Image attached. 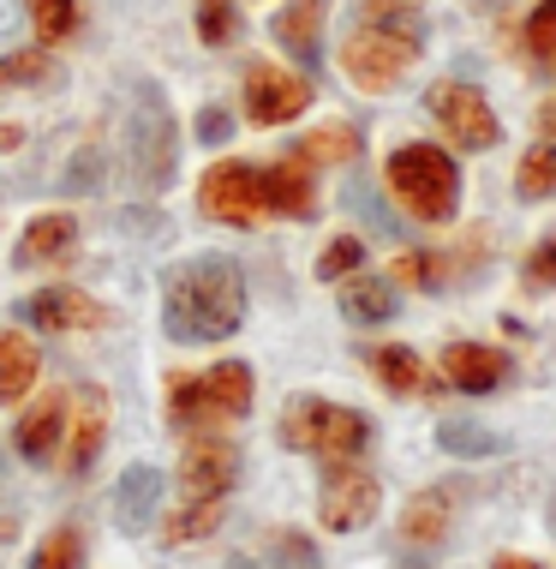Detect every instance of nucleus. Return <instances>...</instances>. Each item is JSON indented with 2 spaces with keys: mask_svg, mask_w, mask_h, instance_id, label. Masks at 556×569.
<instances>
[{
  "mask_svg": "<svg viewBox=\"0 0 556 569\" xmlns=\"http://www.w3.org/2000/svg\"><path fill=\"white\" fill-rule=\"evenodd\" d=\"M282 443L287 450H305V456H323V461H353L371 443V420L360 408L300 396V402H287V413H282Z\"/></svg>",
  "mask_w": 556,
  "mask_h": 569,
  "instance_id": "nucleus-3",
  "label": "nucleus"
},
{
  "mask_svg": "<svg viewBox=\"0 0 556 569\" xmlns=\"http://www.w3.org/2000/svg\"><path fill=\"white\" fill-rule=\"evenodd\" d=\"M19 138H24L19 127H0V150H12V144H19Z\"/></svg>",
  "mask_w": 556,
  "mask_h": 569,
  "instance_id": "nucleus-43",
  "label": "nucleus"
},
{
  "mask_svg": "<svg viewBox=\"0 0 556 569\" xmlns=\"http://www.w3.org/2000/svg\"><path fill=\"white\" fill-rule=\"evenodd\" d=\"M127 150H132V180L144 192H162L180 168V138H174V114H168L162 90H144L127 127Z\"/></svg>",
  "mask_w": 556,
  "mask_h": 569,
  "instance_id": "nucleus-6",
  "label": "nucleus"
},
{
  "mask_svg": "<svg viewBox=\"0 0 556 569\" xmlns=\"http://www.w3.org/2000/svg\"><path fill=\"white\" fill-rule=\"evenodd\" d=\"M353 150H360V132L335 120V127H317L312 138H300V144H293V157H300V162H347Z\"/></svg>",
  "mask_w": 556,
  "mask_h": 569,
  "instance_id": "nucleus-26",
  "label": "nucleus"
},
{
  "mask_svg": "<svg viewBox=\"0 0 556 569\" xmlns=\"http://www.w3.org/2000/svg\"><path fill=\"white\" fill-rule=\"evenodd\" d=\"M508 378V353L485 342H449L443 348V383L461 396H491Z\"/></svg>",
  "mask_w": 556,
  "mask_h": 569,
  "instance_id": "nucleus-12",
  "label": "nucleus"
},
{
  "mask_svg": "<svg viewBox=\"0 0 556 569\" xmlns=\"http://www.w3.org/2000/svg\"><path fill=\"white\" fill-rule=\"evenodd\" d=\"M24 318L37 325L42 336H60V330H102V306L79 295V288H42V295L24 300Z\"/></svg>",
  "mask_w": 556,
  "mask_h": 569,
  "instance_id": "nucleus-13",
  "label": "nucleus"
},
{
  "mask_svg": "<svg viewBox=\"0 0 556 569\" xmlns=\"http://www.w3.org/2000/svg\"><path fill=\"white\" fill-rule=\"evenodd\" d=\"M342 312L353 318V325H390V318L401 312L395 288L377 282V276H360V282L342 288Z\"/></svg>",
  "mask_w": 556,
  "mask_h": 569,
  "instance_id": "nucleus-22",
  "label": "nucleus"
},
{
  "mask_svg": "<svg viewBox=\"0 0 556 569\" xmlns=\"http://www.w3.org/2000/svg\"><path fill=\"white\" fill-rule=\"evenodd\" d=\"M234 0H198V37L210 42V49H222V42H234Z\"/></svg>",
  "mask_w": 556,
  "mask_h": 569,
  "instance_id": "nucleus-34",
  "label": "nucleus"
},
{
  "mask_svg": "<svg viewBox=\"0 0 556 569\" xmlns=\"http://www.w3.org/2000/svg\"><path fill=\"white\" fill-rule=\"evenodd\" d=\"M228 132H234V114H228V109H204V114H198V138H204V144H228Z\"/></svg>",
  "mask_w": 556,
  "mask_h": 569,
  "instance_id": "nucleus-39",
  "label": "nucleus"
},
{
  "mask_svg": "<svg viewBox=\"0 0 556 569\" xmlns=\"http://www.w3.org/2000/svg\"><path fill=\"white\" fill-rule=\"evenodd\" d=\"M252 408V366L222 360L204 378H174L168 383V420L174 426H204V420H240Z\"/></svg>",
  "mask_w": 556,
  "mask_h": 569,
  "instance_id": "nucleus-4",
  "label": "nucleus"
},
{
  "mask_svg": "<svg viewBox=\"0 0 556 569\" xmlns=\"http://www.w3.org/2000/svg\"><path fill=\"white\" fill-rule=\"evenodd\" d=\"M491 569H545V563H533V558H508V551H503V558L491 563Z\"/></svg>",
  "mask_w": 556,
  "mask_h": 569,
  "instance_id": "nucleus-42",
  "label": "nucleus"
},
{
  "mask_svg": "<svg viewBox=\"0 0 556 569\" xmlns=\"http://www.w3.org/2000/svg\"><path fill=\"white\" fill-rule=\"evenodd\" d=\"M102 432H108V402L102 390H79V426H72V443H67V468L84 473L102 450Z\"/></svg>",
  "mask_w": 556,
  "mask_h": 569,
  "instance_id": "nucleus-21",
  "label": "nucleus"
},
{
  "mask_svg": "<svg viewBox=\"0 0 556 569\" xmlns=\"http://www.w3.org/2000/svg\"><path fill=\"white\" fill-rule=\"evenodd\" d=\"M30 383H37V342L19 330H0V408L24 402Z\"/></svg>",
  "mask_w": 556,
  "mask_h": 569,
  "instance_id": "nucleus-20",
  "label": "nucleus"
},
{
  "mask_svg": "<svg viewBox=\"0 0 556 569\" xmlns=\"http://www.w3.org/2000/svg\"><path fill=\"white\" fill-rule=\"evenodd\" d=\"M323 19H330V0H287L270 19V37L282 42L287 54H300L305 67H317L323 54Z\"/></svg>",
  "mask_w": 556,
  "mask_h": 569,
  "instance_id": "nucleus-15",
  "label": "nucleus"
},
{
  "mask_svg": "<svg viewBox=\"0 0 556 569\" xmlns=\"http://www.w3.org/2000/svg\"><path fill=\"white\" fill-rule=\"evenodd\" d=\"M49 72H54V54H42V49H24V54L0 60V84H42Z\"/></svg>",
  "mask_w": 556,
  "mask_h": 569,
  "instance_id": "nucleus-35",
  "label": "nucleus"
},
{
  "mask_svg": "<svg viewBox=\"0 0 556 569\" xmlns=\"http://www.w3.org/2000/svg\"><path fill=\"white\" fill-rule=\"evenodd\" d=\"M79 563H84L79 528H54L49 540H42V551H37V563H30V569H79Z\"/></svg>",
  "mask_w": 556,
  "mask_h": 569,
  "instance_id": "nucleus-31",
  "label": "nucleus"
},
{
  "mask_svg": "<svg viewBox=\"0 0 556 569\" xmlns=\"http://www.w3.org/2000/svg\"><path fill=\"white\" fill-rule=\"evenodd\" d=\"M215 528H222V503H185V510L168 521L162 540L168 546H185V540H204V533H215Z\"/></svg>",
  "mask_w": 556,
  "mask_h": 569,
  "instance_id": "nucleus-30",
  "label": "nucleus"
},
{
  "mask_svg": "<svg viewBox=\"0 0 556 569\" xmlns=\"http://www.w3.org/2000/svg\"><path fill=\"white\" fill-rule=\"evenodd\" d=\"M234 480H240V450L228 438L198 432L192 443H185V456H180V491H185V503H222Z\"/></svg>",
  "mask_w": 556,
  "mask_h": 569,
  "instance_id": "nucleus-11",
  "label": "nucleus"
},
{
  "mask_svg": "<svg viewBox=\"0 0 556 569\" xmlns=\"http://www.w3.org/2000/svg\"><path fill=\"white\" fill-rule=\"evenodd\" d=\"M449 491L443 486H431V491H419V498L407 503V510H401V540L407 546H443V533H449Z\"/></svg>",
  "mask_w": 556,
  "mask_h": 569,
  "instance_id": "nucleus-19",
  "label": "nucleus"
},
{
  "mask_svg": "<svg viewBox=\"0 0 556 569\" xmlns=\"http://www.w3.org/2000/svg\"><path fill=\"white\" fill-rule=\"evenodd\" d=\"M383 491L371 480L365 468H353V461H330V473H323V498H317V516L330 533H353L365 528L371 516H377Z\"/></svg>",
  "mask_w": 556,
  "mask_h": 569,
  "instance_id": "nucleus-10",
  "label": "nucleus"
},
{
  "mask_svg": "<svg viewBox=\"0 0 556 569\" xmlns=\"http://www.w3.org/2000/svg\"><path fill=\"white\" fill-rule=\"evenodd\" d=\"M156 498H162V473L150 468V461L127 468V473H120V486H114V516H120V528H127V533H144L150 516H156Z\"/></svg>",
  "mask_w": 556,
  "mask_h": 569,
  "instance_id": "nucleus-16",
  "label": "nucleus"
},
{
  "mask_svg": "<svg viewBox=\"0 0 556 569\" xmlns=\"http://www.w3.org/2000/svg\"><path fill=\"white\" fill-rule=\"evenodd\" d=\"M120 228H127V234H168V222L162 217H144V210H127Z\"/></svg>",
  "mask_w": 556,
  "mask_h": 569,
  "instance_id": "nucleus-40",
  "label": "nucleus"
},
{
  "mask_svg": "<svg viewBox=\"0 0 556 569\" xmlns=\"http://www.w3.org/2000/svg\"><path fill=\"white\" fill-rule=\"evenodd\" d=\"M515 192L527 198V204H545V198H556V144H550V138H538L527 157H520Z\"/></svg>",
  "mask_w": 556,
  "mask_h": 569,
  "instance_id": "nucleus-23",
  "label": "nucleus"
},
{
  "mask_svg": "<svg viewBox=\"0 0 556 569\" xmlns=\"http://www.w3.org/2000/svg\"><path fill=\"white\" fill-rule=\"evenodd\" d=\"M245 318V282L228 258H198L168 276V306L162 325L174 342H222Z\"/></svg>",
  "mask_w": 556,
  "mask_h": 569,
  "instance_id": "nucleus-1",
  "label": "nucleus"
},
{
  "mask_svg": "<svg viewBox=\"0 0 556 569\" xmlns=\"http://www.w3.org/2000/svg\"><path fill=\"white\" fill-rule=\"evenodd\" d=\"M360 24H383V30L425 37V0H360Z\"/></svg>",
  "mask_w": 556,
  "mask_h": 569,
  "instance_id": "nucleus-25",
  "label": "nucleus"
},
{
  "mask_svg": "<svg viewBox=\"0 0 556 569\" xmlns=\"http://www.w3.org/2000/svg\"><path fill=\"white\" fill-rule=\"evenodd\" d=\"M449 270H455V252H401L395 258V282H413V288H437Z\"/></svg>",
  "mask_w": 556,
  "mask_h": 569,
  "instance_id": "nucleus-29",
  "label": "nucleus"
},
{
  "mask_svg": "<svg viewBox=\"0 0 556 569\" xmlns=\"http://www.w3.org/2000/svg\"><path fill=\"white\" fill-rule=\"evenodd\" d=\"M72 240H79V222H72L67 210H49V217H37L19 234V252H12V258H19L24 270L30 264H49V258H67L72 252Z\"/></svg>",
  "mask_w": 556,
  "mask_h": 569,
  "instance_id": "nucleus-18",
  "label": "nucleus"
},
{
  "mask_svg": "<svg viewBox=\"0 0 556 569\" xmlns=\"http://www.w3.org/2000/svg\"><path fill=\"white\" fill-rule=\"evenodd\" d=\"M60 432H67V402H60V396H42V402L19 420V432H12V438H19L24 461H54Z\"/></svg>",
  "mask_w": 556,
  "mask_h": 569,
  "instance_id": "nucleus-17",
  "label": "nucleus"
},
{
  "mask_svg": "<svg viewBox=\"0 0 556 569\" xmlns=\"http://www.w3.org/2000/svg\"><path fill=\"white\" fill-rule=\"evenodd\" d=\"M360 264H365V246L353 234H335L330 246H323V258H317V276L323 282H342V276H353Z\"/></svg>",
  "mask_w": 556,
  "mask_h": 569,
  "instance_id": "nucleus-32",
  "label": "nucleus"
},
{
  "mask_svg": "<svg viewBox=\"0 0 556 569\" xmlns=\"http://www.w3.org/2000/svg\"><path fill=\"white\" fill-rule=\"evenodd\" d=\"M527 288H556V240H538L533 246V258H527Z\"/></svg>",
  "mask_w": 556,
  "mask_h": 569,
  "instance_id": "nucleus-37",
  "label": "nucleus"
},
{
  "mask_svg": "<svg viewBox=\"0 0 556 569\" xmlns=\"http://www.w3.org/2000/svg\"><path fill=\"white\" fill-rule=\"evenodd\" d=\"M198 204H204V217L228 222V228H252L257 217H270L264 210V174L245 162H215L204 174V187H198Z\"/></svg>",
  "mask_w": 556,
  "mask_h": 569,
  "instance_id": "nucleus-9",
  "label": "nucleus"
},
{
  "mask_svg": "<svg viewBox=\"0 0 556 569\" xmlns=\"http://www.w3.org/2000/svg\"><path fill=\"white\" fill-rule=\"evenodd\" d=\"M30 7V24H37L42 42H60L79 30V0H24Z\"/></svg>",
  "mask_w": 556,
  "mask_h": 569,
  "instance_id": "nucleus-28",
  "label": "nucleus"
},
{
  "mask_svg": "<svg viewBox=\"0 0 556 569\" xmlns=\"http://www.w3.org/2000/svg\"><path fill=\"white\" fill-rule=\"evenodd\" d=\"M527 49L538 60H556V0H538L533 19H527Z\"/></svg>",
  "mask_w": 556,
  "mask_h": 569,
  "instance_id": "nucleus-36",
  "label": "nucleus"
},
{
  "mask_svg": "<svg viewBox=\"0 0 556 569\" xmlns=\"http://www.w3.org/2000/svg\"><path fill=\"white\" fill-rule=\"evenodd\" d=\"M312 109V84L287 67H270V60H252L245 67V120L252 127H287Z\"/></svg>",
  "mask_w": 556,
  "mask_h": 569,
  "instance_id": "nucleus-8",
  "label": "nucleus"
},
{
  "mask_svg": "<svg viewBox=\"0 0 556 569\" xmlns=\"http://www.w3.org/2000/svg\"><path fill=\"white\" fill-rule=\"evenodd\" d=\"M275 551H282V563H293V569H312L317 563V551H312L305 533H275Z\"/></svg>",
  "mask_w": 556,
  "mask_h": 569,
  "instance_id": "nucleus-38",
  "label": "nucleus"
},
{
  "mask_svg": "<svg viewBox=\"0 0 556 569\" xmlns=\"http://www.w3.org/2000/svg\"><path fill=\"white\" fill-rule=\"evenodd\" d=\"M550 533H556V503H550Z\"/></svg>",
  "mask_w": 556,
  "mask_h": 569,
  "instance_id": "nucleus-46",
  "label": "nucleus"
},
{
  "mask_svg": "<svg viewBox=\"0 0 556 569\" xmlns=\"http://www.w3.org/2000/svg\"><path fill=\"white\" fill-rule=\"evenodd\" d=\"M264 210L270 217H293V222H312L317 217V187H312V162L287 157L264 168Z\"/></svg>",
  "mask_w": 556,
  "mask_h": 569,
  "instance_id": "nucleus-14",
  "label": "nucleus"
},
{
  "mask_svg": "<svg viewBox=\"0 0 556 569\" xmlns=\"http://www.w3.org/2000/svg\"><path fill=\"white\" fill-rule=\"evenodd\" d=\"M419 42L425 37H407V30H383V24H353L347 42H342V72L371 97L401 84V72L419 60Z\"/></svg>",
  "mask_w": 556,
  "mask_h": 569,
  "instance_id": "nucleus-5",
  "label": "nucleus"
},
{
  "mask_svg": "<svg viewBox=\"0 0 556 569\" xmlns=\"http://www.w3.org/2000/svg\"><path fill=\"white\" fill-rule=\"evenodd\" d=\"M538 132H545L550 144H556V102H545V109H538Z\"/></svg>",
  "mask_w": 556,
  "mask_h": 569,
  "instance_id": "nucleus-41",
  "label": "nucleus"
},
{
  "mask_svg": "<svg viewBox=\"0 0 556 569\" xmlns=\"http://www.w3.org/2000/svg\"><path fill=\"white\" fill-rule=\"evenodd\" d=\"M228 569H257V563H252V558H234V563H228Z\"/></svg>",
  "mask_w": 556,
  "mask_h": 569,
  "instance_id": "nucleus-45",
  "label": "nucleus"
},
{
  "mask_svg": "<svg viewBox=\"0 0 556 569\" xmlns=\"http://www.w3.org/2000/svg\"><path fill=\"white\" fill-rule=\"evenodd\" d=\"M437 443L449 456H497L503 450V438L491 432V426H473V420H443L437 426Z\"/></svg>",
  "mask_w": 556,
  "mask_h": 569,
  "instance_id": "nucleus-27",
  "label": "nucleus"
},
{
  "mask_svg": "<svg viewBox=\"0 0 556 569\" xmlns=\"http://www.w3.org/2000/svg\"><path fill=\"white\" fill-rule=\"evenodd\" d=\"M390 192L401 198V210H407L413 222H449L461 210V168L449 150L437 144H401L390 150Z\"/></svg>",
  "mask_w": 556,
  "mask_h": 569,
  "instance_id": "nucleus-2",
  "label": "nucleus"
},
{
  "mask_svg": "<svg viewBox=\"0 0 556 569\" xmlns=\"http://www.w3.org/2000/svg\"><path fill=\"white\" fill-rule=\"evenodd\" d=\"M425 109H431V120H437L443 132H449L455 150H491V144L503 138L497 114H491V102L478 97L473 84H461V79L431 84V90H425Z\"/></svg>",
  "mask_w": 556,
  "mask_h": 569,
  "instance_id": "nucleus-7",
  "label": "nucleus"
},
{
  "mask_svg": "<svg viewBox=\"0 0 556 569\" xmlns=\"http://www.w3.org/2000/svg\"><path fill=\"white\" fill-rule=\"evenodd\" d=\"M7 24H12V0H0V37H7Z\"/></svg>",
  "mask_w": 556,
  "mask_h": 569,
  "instance_id": "nucleus-44",
  "label": "nucleus"
},
{
  "mask_svg": "<svg viewBox=\"0 0 556 569\" xmlns=\"http://www.w3.org/2000/svg\"><path fill=\"white\" fill-rule=\"evenodd\" d=\"M102 174H108L102 150H97V144H84V150H72V168H67V180H60V192L84 198V192H97V187H102Z\"/></svg>",
  "mask_w": 556,
  "mask_h": 569,
  "instance_id": "nucleus-33",
  "label": "nucleus"
},
{
  "mask_svg": "<svg viewBox=\"0 0 556 569\" xmlns=\"http://www.w3.org/2000/svg\"><path fill=\"white\" fill-rule=\"evenodd\" d=\"M371 366H377L383 390H395V396H419L425 390V366H419V353H413V348H377V353H371Z\"/></svg>",
  "mask_w": 556,
  "mask_h": 569,
  "instance_id": "nucleus-24",
  "label": "nucleus"
}]
</instances>
